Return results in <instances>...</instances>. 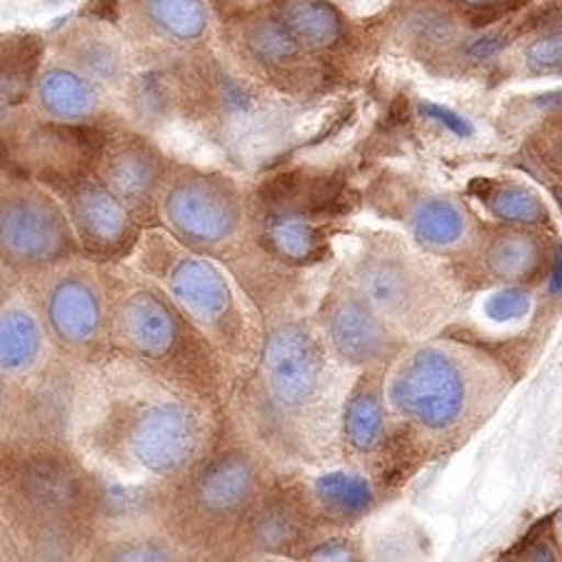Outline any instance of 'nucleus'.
<instances>
[{
	"instance_id": "nucleus-1",
	"label": "nucleus",
	"mask_w": 562,
	"mask_h": 562,
	"mask_svg": "<svg viewBox=\"0 0 562 562\" xmlns=\"http://www.w3.org/2000/svg\"><path fill=\"white\" fill-rule=\"evenodd\" d=\"M387 395L403 418L430 432H448L465 418L470 378L456 356L425 348L397 368Z\"/></svg>"
},
{
	"instance_id": "nucleus-2",
	"label": "nucleus",
	"mask_w": 562,
	"mask_h": 562,
	"mask_svg": "<svg viewBox=\"0 0 562 562\" xmlns=\"http://www.w3.org/2000/svg\"><path fill=\"white\" fill-rule=\"evenodd\" d=\"M166 221L190 246L213 248L238 228V201L223 180L178 178L166 195Z\"/></svg>"
},
{
	"instance_id": "nucleus-3",
	"label": "nucleus",
	"mask_w": 562,
	"mask_h": 562,
	"mask_svg": "<svg viewBox=\"0 0 562 562\" xmlns=\"http://www.w3.org/2000/svg\"><path fill=\"white\" fill-rule=\"evenodd\" d=\"M3 256L15 262H50L70 248L68 225L48 198L21 190L3 198Z\"/></svg>"
},
{
	"instance_id": "nucleus-4",
	"label": "nucleus",
	"mask_w": 562,
	"mask_h": 562,
	"mask_svg": "<svg viewBox=\"0 0 562 562\" xmlns=\"http://www.w3.org/2000/svg\"><path fill=\"white\" fill-rule=\"evenodd\" d=\"M198 423L183 405L156 403L135 415L128 448L140 468L153 475H173L193 460Z\"/></svg>"
},
{
	"instance_id": "nucleus-5",
	"label": "nucleus",
	"mask_w": 562,
	"mask_h": 562,
	"mask_svg": "<svg viewBox=\"0 0 562 562\" xmlns=\"http://www.w3.org/2000/svg\"><path fill=\"white\" fill-rule=\"evenodd\" d=\"M323 370V352L301 325H280L270 333L262 352V380L278 405H305L321 387Z\"/></svg>"
},
{
	"instance_id": "nucleus-6",
	"label": "nucleus",
	"mask_w": 562,
	"mask_h": 562,
	"mask_svg": "<svg viewBox=\"0 0 562 562\" xmlns=\"http://www.w3.org/2000/svg\"><path fill=\"white\" fill-rule=\"evenodd\" d=\"M70 217L80 238L95 250L121 248L131 235L125 203L111 188L90 183V180L70 193Z\"/></svg>"
},
{
	"instance_id": "nucleus-7",
	"label": "nucleus",
	"mask_w": 562,
	"mask_h": 562,
	"mask_svg": "<svg viewBox=\"0 0 562 562\" xmlns=\"http://www.w3.org/2000/svg\"><path fill=\"white\" fill-rule=\"evenodd\" d=\"M328 335L338 356L350 366L380 360L390 350V335L368 303L358 297H340L330 307Z\"/></svg>"
},
{
	"instance_id": "nucleus-8",
	"label": "nucleus",
	"mask_w": 562,
	"mask_h": 562,
	"mask_svg": "<svg viewBox=\"0 0 562 562\" xmlns=\"http://www.w3.org/2000/svg\"><path fill=\"white\" fill-rule=\"evenodd\" d=\"M117 330L125 346L143 358H166L178 342V323L166 303L156 295L138 293L123 303L117 313Z\"/></svg>"
},
{
	"instance_id": "nucleus-9",
	"label": "nucleus",
	"mask_w": 562,
	"mask_h": 562,
	"mask_svg": "<svg viewBox=\"0 0 562 562\" xmlns=\"http://www.w3.org/2000/svg\"><path fill=\"white\" fill-rule=\"evenodd\" d=\"M48 323L68 346H88L101 330V301L86 278H63L48 297Z\"/></svg>"
},
{
	"instance_id": "nucleus-10",
	"label": "nucleus",
	"mask_w": 562,
	"mask_h": 562,
	"mask_svg": "<svg viewBox=\"0 0 562 562\" xmlns=\"http://www.w3.org/2000/svg\"><path fill=\"white\" fill-rule=\"evenodd\" d=\"M168 288L176 301L201 323L221 321L231 307L228 283L205 260H178L168 276Z\"/></svg>"
},
{
	"instance_id": "nucleus-11",
	"label": "nucleus",
	"mask_w": 562,
	"mask_h": 562,
	"mask_svg": "<svg viewBox=\"0 0 562 562\" xmlns=\"http://www.w3.org/2000/svg\"><path fill=\"white\" fill-rule=\"evenodd\" d=\"M256 493V473L243 456H223L203 470L195 483V501L207 513L240 510Z\"/></svg>"
},
{
	"instance_id": "nucleus-12",
	"label": "nucleus",
	"mask_w": 562,
	"mask_h": 562,
	"mask_svg": "<svg viewBox=\"0 0 562 562\" xmlns=\"http://www.w3.org/2000/svg\"><path fill=\"white\" fill-rule=\"evenodd\" d=\"M160 180L158 158L143 145H125L108 160L105 183L123 203L140 205L156 193Z\"/></svg>"
},
{
	"instance_id": "nucleus-13",
	"label": "nucleus",
	"mask_w": 562,
	"mask_h": 562,
	"mask_svg": "<svg viewBox=\"0 0 562 562\" xmlns=\"http://www.w3.org/2000/svg\"><path fill=\"white\" fill-rule=\"evenodd\" d=\"M278 18L303 48H333L342 35L340 13L328 0H278Z\"/></svg>"
},
{
	"instance_id": "nucleus-14",
	"label": "nucleus",
	"mask_w": 562,
	"mask_h": 562,
	"mask_svg": "<svg viewBox=\"0 0 562 562\" xmlns=\"http://www.w3.org/2000/svg\"><path fill=\"white\" fill-rule=\"evenodd\" d=\"M41 108L56 121H80L95 113L98 95L93 86L76 72L53 68L38 80Z\"/></svg>"
},
{
	"instance_id": "nucleus-15",
	"label": "nucleus",
	"mask_w": 562,
	"mask_h": 562,
	"mask_svg": "<svg viewBox=\"0 0 562 562\" xmlns=\"http://www.w3.org/2000/svg\"><path fill=\"white\" fill-rule=\"evenodd\" d=\"M473 190L485 205V211L515 225H540L548 223V207L540 195L528 186L515 180H483Z\"/></svg>"
},
{
	"instance_id": "nucleus-16",
	"label": "nucleus",
	"mask_w": 562,
	"mask_h": 562,
	"mask_svg": "<svg viewBox=\"0 0 562 562\" xmlns=\"http://www.w3.org/2000/svg\"><path fill=\"white\" fill-rule=\"evenodd\" d=\"M413 235L428 248H452L465 238L468 217L450 198H428L420 201L411 215Z\"/></svg>"
},
{
	"instance_id": "nucleus-17",
	"label": "nucleus",
	"mask_w": 562,
	"mask_h": 562,
	"mask_svg": "<svg viewBox=\"0 0 562 562\" xmlns=\"http://www.w3.org/2000/svg\"><path fill=\"white\" fill-rule=\"evenodd\" d=\"M262 243L273 256L288 262H311L323 256L325 238L321 231L297 215H273L262 231Z\"/></svg>"
},
{
	"instance_id": "nucleus-18",
	"label": "nucleus",
	"mask_w": 562,
	"mask_h": 562,
	"mask_svg": "<svg viewBox=\"0 0 562 562\" xmlns=\"http://www.w3.org/2000/svg\"><path fill=\"white\" fill-rule=\"evenodd\" d=\"M23 493L41 510H66L78 501L80 483L60 462L41 460L25 470Z\"/></svg>"
},
{
	"instance_id": "nucleus-19",
	"label": "nucleus",
	"mask_w": 562,
	"mask_h": 562,
	"mask_svg": "<svg viewBox=\"0 0 562 562\" xmlns=\"http://www.w3.org/2000/svg\"><path fill=\"white\" fill-rule=\"evenodd\" d=\"M315 497L333 520H358L373 507L368 480L350 473H328L315 483Z\"/></svg>"
},
{
	"instance_id": "nucleus-20",
	"label": "nucleus",
	"mask_w": 562,
	"mask_h": 562,
	"mask_svg": "<svg viewBox=\"0 0 562 562\" xmlns=\"http://www.w3.org/2000/svg\"><path fill=\"white\" fill-rule=\"evenodd\" d=\"M41 352V328L29 311H8L0 325V358L3 373L15 375L29 370Z\"/></svg>"
},
{
	"instance_id": "nucleus-21",
	"label": "nucleus",
	"mask_w": 562,
	"mask_h": 562,
	"mask_svg": "<svg viewBox=\"0 0 562 562\" xmlns=\"http://www.w3.org/2000/svg\"><path fill=\"white\" fill-rule=\"evenodd\" d=\"M542 248L538 238L525 233L497 235L487 248V266L503 280H525L538 273Z\"/></svg>"
},
{
	"instance_id": "nucleus-22",
	"label": "nucleus",
	"mask_w": 562,
	"mask_h": 562,
	"mask_svg": "<svg viewBox=\"0 0 562 562\" xmlns=\"http://www.w3.org/2000/svg\"><path fill=\"white\" fill-rule=\"evenodd\" d=\"M342 430H346V440L352 450L370 452L378 446L385 430V418L383 403H380L375 387L362 383L350 395Z\"/></svg>"
},
{
	"instance_id": "nucleus-23",
	"label": "nucleus",
	"mask_w": 562,
	"mask_h": 562,
	"mask_svg": "<svg viewBox=\"0 0 562 562\" xmlns=\"http://www.w3.org/2000/svg\"><path fill=\"white\" fill-rule=\"evenodd\" d=\"M150 23L168 38L193 43L207 29V11L203 0H145Z\"/></svg>"
},
{
	"instance_id": "nucleus-24",
	"label": "nucleus",
	"mask_w": 562,
	"mask_h": 562,
	"mask_svg": "<svg viewBox=\"0 0 562 562\" xmlns=\"http://www.w3.org/2000/svg\"><path fill=\"white\" fill-rule=\"evenodd\" d=\"M362 290L368 301L383 307L387 313L405 311V305L413 301V280L405 273V268L395 262H375L362 273Z\"/></svg>"
},
{
	"instance_id": "nucleus-25",
	"label": "nucleus",
	"mask_w": 562,
	"mask_h": 562,
	"mask_svg": "<svg viewBox=\"0 0 562 562\" xmlns=\"http://www.w3.org/2000/svg\"><path fill=\"white\" fill-rule=\"evenodd\" d=\"M248 48L252 56L268 63V66H285V63L301 56L303 45L285 29L280 18H262V21L250 25Z\"/></svg>"
},
{
	"instance_id": "nucleus-26",
	"label": "nucleus",
	"mask_w": 562,
	"mask_h": 562,
	"mask_svg": "<svg viewBox=\"0 0 562 562\" xmlns=\"http://www.w3.org/2000/svg\"><path fill=\"white\" fill-rule=\"evenodd\" d=\"M252 538L266 550H288L297 540V522L283 505H273L258 515Z\"/></svg>"
},
{
	"instance_id": "nucleus-27",
	"label": "nucleus",
	"mask_w": 562,
	"mask_h": 562,
	"mask_svg": "<svg viewBox=\"0 0 562 562\" xmlns=\"http://www.w3.org/2000/svg\"><path fill=\"white\" fill-rule=\"evenodd\" d=\"M525 68L532 76L562 78V29L538 35L525 48Z\"/></svg>"
},
{
	"instance_id": "nucleus-28",
	"label": "nucleus",
	"mask_w": 562,
	"mask_h": 562,
	"mask_svg": "<svg viewBox=\"0 0 562 562\" xmlns=\"http://www.w3.org/2000/svg\"><path fill=\"white\" fill-rule=\"evenodd\" d=\"M483 311L493 323H515L530 313V295L522 288L497 290L487 297Z\"/></svg>"
},
{
	"instance_id": "nucleus-29",
	"label": "nucleus",
	"mask_w": 562,
	"mask_h": 562,
	"mask_svg": "<svg viewBox=\"0 0 562 562\" xmlns=\"http://www.w3.org/2000/svg\"><path fill=\"white\" fill-rule=\"evenodd\" d=\"M420 113L428 117V121L440 123L442 128L450 131L452 135H458V138H470L473 135V123L468 121V117L458 115L456 111H450L446 105H438V103H420Z\"/></svg>"
},
{
	"instance_id": "nucleus-30",
	"label": "nucleus",
	"mask_w": 562,
	"mask_h": 562,
	"mask_svg": "<svg viewBox=\"0 0 562 562\" xmlns=\"http://www.w3.org/2000/svg\"><path fill=\"white\" fill-rule=\"evenodd\" d=\"M311 560H356V552H352V548L346 546V542L335 540V542H325V546L313 550Z\"/></svg>"
},
{
	"instance_id": "nucleus-31",
	"label": "nucleus",
	"mask_w": 562,
	"mask_h": 562,
	"mask_svg": "<svg viewBox=\"0 0 562 562\" xmlns=\"http://www.w3.org/2000/svg\"><path fill=\"white\" fill-rule=\"evenodd\" d=\"M115 560H168V552L150 546H138V548H125L117 552Z\"/></svg>"
},
{
	"instance_id": "nucleus-32",
	"label": "nucleus",
	"mask_w": 562,
	"mask_h": 562,
	"mask_svg": "<svg viewBox=\"0 0 562 562\" xmlns=\"http://www.w3.org/2000/svg\"><path fill=\"white\" fill-rule=\"evenodd\" d=\"M546 160H548V166L552 168V173H555L562 180V128H560L555 138H552Z\"/></svg>"
},
{
	"instance_id": "nucleus-33",
	"label": "nucleus",
	"mask_w": 562,
	"mask_h": 562,
	"mask_svg": "<svg viewBox=\"0 0 562 562\" xmlns=\"http://www.w3.org/2000/svg\"><path fill=\"white\" fill-rule=\"evenodd\" d=\"M456 3L465 5L468 11H501V8L513 5V0H456Z\"/></svg>"
},
{
	"instance_id": "nucleus-34",
	"label": "nucleus",
	"mask_w": 562,
	"mask_h": 562,
	"mask_svg": "<svg viewBox=\"0 0 562 562\" xmlns=\"http://www.w3.org/2000/svg\"><path fill=\"white\" fill-rule=\"evenodd\" d=\"M552 290H562V248H560V252H558L555 273H552Z\"/></svg>"
},
{
	"instance_id": "nucleus-35",
	"label": "nucleus",
	"mask_w": 562,
	"mask_h": 562,
	"mask_svg": "<svg viewBox=\"0 0 562 562\" xmlns=\"http://www.w3.org/2000/svg\"><path fill=\"white\" fill-rule=\"evenodd\" d=\"M238 3H246V0H238Z\"/></svg>"
}]
</instances>
